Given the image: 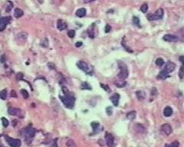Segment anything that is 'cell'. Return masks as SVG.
Segmentation results:
<instances>
[{
    "label": "cell",
    "instance_id": "36",
    "mask_svg": "<svg viewBox=\"0 0 184 147\" xmlns=\"http://www.w3.org/2000/svg\"><path fill=\"white\" fill-rule=\"evenodd\" d=\"M106 113L108 116H111L113 113V109L111 106H108V107L106 108Z\"/></svg>",
    "mask_w": 184,
    "mask_h": 147
},
{
    "label": "cell",
    "instance_id": "19",
    "mask_svg": "<svg viewBox=\"0 0 184 147\" xmlns=\"http://www.w3.org/2000/svg\"><path fill=\"white\" fill-rule=\"evenodd\" d=\"M168 74H169V73H168L167 71H166L163 69V71H161L159 73L158 76H157V79L164 80L165 78H166V77H168Z\"/></svg>",
    "mask_w": 184,
    "mask_h": 147
},
{
    "label": "cell",
    "instance_id": "21",
    "mask_svg": "<svg viewBox=\"0 0 184 147\" xmlns=\"http://www.w3.org/2000/svg\"><path fill=\"white\" fill-rule=\"evenodd\" d=\"M136 115H137V113H136V111H130V112H129L127 114V118L128 119H130V120H133V119H135V117H136Z\"/></svg>",
    "mask_w": 184,
    "mask_h": 147
},
{
    "label": "cell",
    "instance_id": "14",
    "mask_svg": "<svg viewBox=\"0 0 184 147\" xmlns=\"http://www.w3.org/2000/svg\"><path fill=\"white\" fill-rule=\"evenodd\" d=\"M75 14H76V16H77V17H79V18H83V17H84V16H86V14H87V11H86V9H85L84 8H81V9H77V10L76 11V12H75Z\"/></svg>",
    "mask_w": 184,
    "mask_h": 147
},
{
    "label": "cell",
    "instance_id": "53",
    "mask_svg": "<svg viewBox=\"0 0 184 147\" xmlns=\"http://www.w3.org/2000/svg\"><path fill=\"white\" fill-rule=\"evenodd\" d=\"M2 147H3V145H2Z\"/></svg>",
    "mask_w": 184,
    "mask_h": 147
},
{
    "label": "cell",
    "instance_id": "16",
    "mask_svg": "<svg viewBox=\"0 0 184 147\" xmlns=\"http://www.w3.org/2000/svg\"><path fill=\"white\" fill-rule=\"evenodd\" d=\"M27 37H28V34L25 32H22L20 33H19L17 35V39L19 40V42H24L25 41L26 39H27Z\"/></svg>",
    "mask_w": 184,
    "mask_h": 147
},
{
    "label": "cell",
    "instance_id": "35",
    "mask_svg": "<svg viewBox=\"0 0 184 147\" xmlns=\"http://www.w3.org/2000/svg\"><path fill=\"white\" fill-rule=\"evenodd\" d=\"M68 37H70L71 38H73L75 36V31H74V30H70V31H68Z\"/></svg>",
    "mask_w": 184,
    "mask_h": 147
},
{
    "label": "cell",
    "instance_id": "26",
    "mask_svg": "<svg viewBox=\"0 0 184 147\" xmlns=\"http://www.w3.org/2000/svg\"><path fill=\"white\" fill-rule=\"evenodd\" d=\"M0 97H1V99L2 100H6V97H7V90L6 89L3 90L0 93Z\"/></svg>",
    "mask_w": 184,
    "mask_h": 147
},
{
    "label": "cell",
    "instance_id": "43",
    "mask_svg": "<svg viewBox=\"0 0 184 147\" xmlns=\"http://www.w3.org/2000/svg\"><path fill=\"white\" fill-rule=\"evenodd\" d=\"M67 145H68V146H71V147H74V145L75 146L74 142L72 140H69V141H68V142H67Z\"/></svg>",
    "mask_w": 184,
    "mask_h": 147
},
{
    "label": "cell",
    "instance_id": "40",
    "mask_svg": "<svg viewBox=\"0 0 184 147\" xmlns=\"http://www.w3.org/2000/svg\"><path fill=\"white\" fill-rule=\"evenodd\" d=\"M62 91H63V93H64V95H68V93H69L68 88H67V87H62Z\"/></svg>",
    "mask_w": 184,
    "mask_h": 147
},
{
    "label": "cell",
    "instance_id": "28",
    "mask_svg": "<svg viewBox=\"0 0 184 147\" xmlns=\"http://www.w3.org/2000/svg\"><path fill=\"white\" fill-rule=\"evenodd\" d=\"M140 10H141L142 12L146 13L147 12V10H148V5L147 3H143L141 6V7H140Z\"/></svg>",
    "mask_w": 184,
    "mask_h": 147
},
{
    "label": "cell",
    "instance_id": "52",
    "mask_svg": "<svg viewBox=\"0 0 184 147\" xmlns=\"http://www.w3.org/2000/svg\"><path fill=\"white\" fill-rule=\"evenodd\" d=\"M39 2H40V3H42V0H39Z\"/></svg>",
    "mask_w": 184,
    "mask_h": 147
},
{
    "label": "cell",
    "instance_id": "44",
    "mask_svg": "<svg viewBox=\"0 0 184 147\" xmlns=\"http://www.w3.org/2000/svg\"><path fill=\"white\" fill-rule=\"evenodd\" d=\"M16 78L18 80H22L23 79V74L22 73H19L17 75H16Z\"/></svg>",
    "mask_w": 184,
    "mask_h": 147
},
{
    "label": "cell",
    "instance_id": "23",
    "mask_svg": "<svg viewBox=\"0 0 184 147\" xmlns=\"http://www.w3.org/2000/svg\"><path fill=\"white\" fill-rule=\"evenodd\" d=\"M137 94V97L138 98L139 100H144V98H145V93H144L143 91H137L136 93Z\"/></svg>",
    "mask_w": 184,
    "mask_h": 147
},
{
    "label": "cell",
    "instance_id": "1",
    "mask_svg": "<svg viewBox=\"0 0 184 147\" xmlns=\"http://www.w3.org/2000/svg\"><path fill=\"white\" fill-rule=\"evenodd\" d=\"M60 99L62 101V103H64V105L66 106V107L69 108V109H72L74 106V97L72 94H70L68 93V95L65 96H60Z\"/></svg>",
    "mask_w": 184,
    "mask_h": 147
},
{
    "label": "cell",
    "instance_id": "13",
    "mask_svg": "<svg viewBox=\"0 0 184 147\" xmlns=\"http://www.w3.org/2000/svg\"><path fill=\"white\" fill-rule=\"evenodd\" d=\"M134 129H135V131H136L137 132L140 133V134H143V133H144V132H146V129H145V127H144L143 125L139 124V123H137V124H136V125L134 126Z\"/></svg>",
    "mask_w": 184,
    "mask_h": 147
},
{
    "label": "cell",
    "instance_id": "46",
    "mask_svg": "<svg viewBox=\"0 0 184 147\" xmlns=\"http://www.w3.org/2000/svg\"><path fill=\"white\" fill-rule=\"evenodd\" d=\"M179 61L182 63V66H184V56H180V57L179 58Z\"/></svg>",
    "mask_w": 184,
    "mask_h": 147
},
{
    "label": "cell",
    "instance_id": "49",
    "mask_svg": "<svg viewBox=\"0 0 184 147\" xmlns=\"http://www.w3.org/2000/svg\"><path fill=\"white\" fill-rule=\"evenodd\" d=\"M95 1V0H84V3H90Z\"/></svg>",
    "mask_w": 184,
    "mask_h": 147
},
{
    "label": "cell",
    "instance_id": "38",
    "mask_svg": "<svg viewBox=\"0 0 184 147\" xmlns=\"http://www.w3.org/2000/svg\"><path fill=\"white\" fill-rule=\"evenodd\" d=\"M88 35H89V37L90 38H95V34H94V30L92 29V30H90V29H88Z\"/></svg>",
    "mask_w": 184,
    "mask_h": 147
},
{
    "label": "cell",
    "instance_id": "25",
    "mask_svg": "<svg viewBox=\"0 0 184 147\" xmlns=\"http://www.w3.org/2000/svg\"><path fill=\"white\" fill-rule=\"evenodd\" d=\"M179 143L178 141H174L172 143H169V144H165L164 147H179Z\"/></svg>",
    "mask_w": 184,
    "mask_h": 147
},
{
    "label": "cell",
    "instance_id": "42",
    "mask_svg": "<svg viewBox=\"0 0 184 147\" xmlns=\"http://www.w3.org/2000/svg\"><path fill=\"white\" fill-rule=\"evenodd\" d=\"M101 87H102L104 90L109 91V87H108V85H104V84H101Z\"/></svg>",
    "mask_w": 184,
    "mask_h": 147
},
{
    "label": "cell",
    "instance_id": "39",
    "mask_svg": "<svg viewBox=\"0 0 184 147\" xmlns=\"http://www.w3.org/2000/svg\"><path fill=\"white\" fill-rule=\"evenodd\" d=\"M133 22L134 24H135L136 25H140V19L137 17H134L133 18Z\"/></svg>",
    "mask_w": 184,
    "mask_h": 147
},
{
    "label": "cell",
    "instance_id": "24",
    "mask_svg": "<svg viewBox=\"0 0 184 147\" xmlns=\"http://www.w3.org/2000/svg\"><path fill=\"white\" fill-rule=\"evenodd\" d=\"M147 19L149 20V21H154V20H158V19H157L156 16L154 14H152V13H150V14H148L147 16Z\"/></svg>",
    "mask_w": 184,
    "mask_h": 147
},
{
    "label": "cell",
    "instance_id": "27",
    "mask_svg": "<svg viewBox=\"0 0 184 147\" xmlns=\"http://www.w3.org/2000/svg\"><path fill=\"white\" fill-rule=\"evenodd\" d=\"M12 7H13V3H12L11 1H8V3H7V6H6V12H9L12 10Z\"/></svg>",
    "mask_w": 184,
    "mask_h": 147
},
{
    "label": "cell",
    "instance_id": "11",
    "mask_svg": "<svg viewBox=\"0 0 184 147\" xmlns=\"http://www.w3.org/2000/svg\"><path fill=\"white\" fill-rule=\"evenodd\" d=\"M175 68H176V64L173 62L169 61V62L166 63L164 70L166 71H167L168 73H171V72H173L175 70Z\"/></svg>",
    "mask_w": 184,
    "mask_h": 147
},
{
    "label": "cell",
    "instance_id": "51",
    "mask_svg": "<svg viewBox=\"0 0 184 147\" xmlns=\"http://www.w3.org/2000/svg\"><path fill=\"white\" fill-rule=\"evenodd\" d=\"M51 147H58V145H57L56 141H54V142H53V145H51Z\"/></svg>",
    "mask_w": 184,
    "mask_h": 147
},
{
    "label": "cell",
    "instance_id": "5",
    "mask_svg": "<svg viewBox=\"0 0 184 147\" xmlns=\"http://www.w3.org/2000/svg\"><path fill=\"white\" fill-rule=\"evenodd\" d=\"M7 143L9 145V146L11 147H20L22 145V142L19 139H13L9 136H6Z\"/></svg>",
    "mask_w": 184,
    "mask_h": 147
},
{
    "label": "cell",
    "instance_id": "29",
    "mask_svg": "<svg viewBox=\"0 0 184 147\" xmlns=\"http://www.w3.org/2000/svg\"><path fill=\"white\" fill-rule=\"evenodd\" d=\"M81 88L83 89V90H90L91 89V87H90V85L87 83H86V82L82 83V84L81 85Z\"/></svg>",
    "mask_w": 184,
    "mask_h": 147
},
{
    "label": "cell",
    "instance_id": "3",
    "mask_svg": "<svg viewBox=\"0 0 184 147\" xmlns=\"http://www.w3.org/2000/svg\"><path fill=\"white\" fill-rule=\"evenodd\" d=\"M77 66L78 67V68H80L81 70H82L83 71H84L86 74H93V71H92V69L88 66V64L87 63H85L83 61H80L77 63Z\"/></svg>",
    "mask_w": 184,
    "mask_h": 147
},
{
    "label": "cell",
    "instance_id": "17",
    "mask_svg": "<svg viewBox=\"0 0 184 147\" xmlns=\"http://www.w3.org/2000/svg\"><path fill=\"white\" fill-rule=\"evenodd\" d=\"M114 84L117 87H124L127 85V82L124 81V80L119 79V80H117L116 81H114Z\"/></svg>",
    "mask_w": 184,
    "mask_h": 147
},
{
    "label": "cell",
    "instance_id": "4",
    "mask_svg": "<svg viewBox=\"0 0 184 147\" xmlns=\"http://www.w3.org/2000/svg\"><path fill=\"white\" fill-rule=\"evenodd\" d=\"M24 134H25V139L27 141H29V140L32 139L35 136V129L34 128H32V127L25 128Z\"/></svg>",
    "mask_w": 184,
    "mask_h": 147
},
{
    "label": "cell",
    "instance_id": "33",
    "mask_svg": "<svg viewBox=\"0 0 184 147\" xmlns=\"http://www.w3.org/2000/svg\"><path fill=\"white\" fill-rule=\"evenodd\" d=\"M179 77L180 79H182L183 77H184V66H182L180 69H179Z\"/></svg>",
    "mask_w": 184,
    "mask_h": 147
},
{
    "label": "cell",
    "instance_id": "31",
    "mask_svg": "<svg viewBox=\"0 0 184 147\" xmlns=\"http://www.w3.org/2000/svg\"><path fill=\"white\" fill-rule=\"evenodd\" d=\"M164 64V61L162 59V58H157L156 59V64L157 65V66H159V67H161L163 64Z\"/></svg>",
    "mask_w": 184,
    "mask_h": 147
},
{
    "label": "cell",
    "instance_id": "7",
    "mask_svg": "<svg viewBox=\"0 0 184 147\" xmlns=\"http://www.w3.org/2000/svg\"><path fill=\"white\" fill-rule=\"evenodd\" d=\"M10 21H11V17L10 16L2 17L1 20H0V31L3 32L4 29L6 28L7 25L10 22Z\"/></svg>",
    "mask_w": 184,
    "mask_h": 147
},
{
    "label": "cell",
    "instance_id": "12",
    "mask_svg": "<svg viewBox=\"0 0 184 147\" xmlns=\"http://www.w3.org/2000/svg\"><path fill=\"white\" fill-rule=\"evenodd\" d=\"M111 100L115 106H117L118 104H119L120 95L118 94V93H114V94H113V96L111 97Z\"/></svg>",
    "mask_w": 184,
    "mask_h": 147
},
{
    "label": "cell",
    "instance_id": "48",
    "mask_svg": "<svg viewBox=\"0 0 184 147\" xmlns=\"http://www.w3.org/2000/svg\"><path fill=\"white\" fill-rule=\"evenodd\" d=\"M75 46H76L77 48H79V47L82 46V42H77L75 44Z\"/></svg>",
    "mask_w": 184,
    "mask_h": 147
},
{
    "label": "cell",
    "instance_id": "45",
    "mask_svg": "<svg viewBox=\"0 0 184 147\" xmlns=\"http://www.w3.org/2000/svg\"><path fill=\"white\" fill-rule=\"evenodd\" d=\"M11 97H17V94H16V92L15 90H12L11 91Z\"/></svg>",
    "mask_w": 184,
    "mask_h": 147
},
{
    "label": "cell",
    "instance_id": "34",
    "mask_svg": "<svg viewBox=\"0 0 184 147\" xmlns=\"http://www.w3.org/2000/svg\"><path fill=\"white\" fill-rule=\"evenodd\" d=\"M48 39H47V38H44V39H43V41L41 42V45H42V47L46 48V47H48Z\"/></svg>",
    "mask_w": 184,
    "mask_h": 147
},
{
    "label": "cell",
    "instance_id": "15",
    "mask_svg": "<svg viewBox=\"0 0 184 147\" xmlns=\"http://www.w3.org/2000/svg\"><path fill=\"white\" fill-rule=\"evenodd\" d=\"M57 27L60 31H63L67 28V24L65 23L64 21L59 19V20H58V22H57Z\"/></svg>",
    "mask_w": 184,
    "mask_h": 147
},
{
    "label": "cell",
    "instance_id": "8",
    "mask_svg": "<svg viewBox=\"0 0 184 147\" xmlns=\"http://www.w3.org/2000/svg\"><path fill=\"white\" fill-rule=\"evenodd\" d=\"M8 112H9V113L10 115H12V116H19L21 118L23 117L22 111L20 109H18V108H16V107H10V108H9Z\"/></svg>",
    "mask_w": 184,
    "mask_h": 147
},
{
    "label": "cell",
    "instance_id": "2",
    "mask_svg": "<svg viewBox=\"0 0 184 147\" xmlns=\"http://www.w3.org/2000/svg\"><path fill=\"white\" fill-rule=\"evenodd\" d=\"M118 67H119L120 72L117 74V77L122 80L126 79L128 77V74H129L127 65L122 61H118Z\"/></svg>",
    "mask_w": 184,
    "mask_h": 147
},
{
    "label": "cell",
    "instance_id": "37",
    "mask_svg": "<svg viewBox=\"0 0 184 147\" xmlns=\"http://www.w3.org/2000/svg\"><path fill=\"white\" fill-rule=\"evenodd\" d=\"M90 126H92V128H93L94 129H96L97 128H98L99 126V123H96V122H93L90 123Z\"/></svg>",
    "mask_w": 184,
    "mask_h": 147
},
{
    "label": "cell",
    "instance_id": "30",
    "mask_svg": "<svg viewBox=\"0 0 184 147\" xmlns=\"http://www.w3.org/2000/svg\"><path fill=\"white\" fill-rule=\"evenodd\" d=\"M21 93H22V94L25 99L29 98V93L27 92V90H25V89H22V90H21Z\"/></svg>",
    "mask_w": 184,
    "mask_h": 147
},
{
    "label": "cell",
    "instance_id": "50",
    "mask_svg": "<svg viewBox=\"0 0 184 147\" xmlns=\"http://www.w3.org/2000/svg\"><path fill=\"white\" fill-rule=\"evenodd\" d=\"M6 61V59H5V56H4V55H2V57H1V63H4Z\"/></svg>",
    "mask_w": 184,
    "mask_h": 147
},
{
    "label": "cell",
    "instance_id": "10",
    "mask_svg": "<svg viewBox=\"0 0 184 147\" xmlns=\"http://www.w3.org/2000/svg\"><path fill=\"white\" fill-rule=\"evenodd\" d=\"M105 139H106L107 145L109 147H114V138L112 134L107 132L106 136H105Z\"/></svg>",
    "mask_w": 184,
    "mask_h": 147
},
{
    "label": "cell",
    "instance_id": "32",
    "mask_svg": "<svg viewBox=\"0 0 184 147\" xmlns=\"http://www.w3.org/2000/svg\"><path fill=\"white\" fill-rule=\"evenodd\" d=\"M2 122H3V125L4 127H7L9 126V120L6 118H5V117H2Z\"/></svg>",
    "mask_w": 184,
    "mask_h": 147
},
{
    "label": "cell",
    "instance_id": "9",
    "mask_svg": "<svg viewBox=\"0 0 184 147\" xmlns=\"http://www.w3.org/2000/svg\"><path fill=\"white\" fill-rule=\"evenodd\" d=\"M163 39L167 42H176L179 41V37L173 35H165Z\"/></svg>",
    "mask_w": 184,
    "mask_h": 147
},
{
    "label": "cell",
    "instance_id": "47",
    "mask_svg": "<svg viewBox=\"0 0 184 147\" xmlns=\"http://www.w3.org/2000/svg\"><path fill=\"white\" fill-rule=\"evenodd\" d=\"M48 66L50 68H51V69H55V66L53 64H51V63H49V64H48Z\"/></svg>",
    "mask_w": 184,
    "mask_h": 147
},
{
    "label": "cell",
    "instance_id": "22",
    "mask_svg": "<svg viewBox=\"0 0 184 147\" xmlns=\"http://www.w3.org/2000/svg\"><path fill=\"white\" fill-rule=\"evenodd\" d=\"M155 15L156 16V17H157V19H158V20L159 19H162V18L163 16V10L162 9H157L156 12H155Z\"/></svg>",
    "mask_w": 184,
    "mask_h": 147
},
{
    "label": "cell",
    "instance_id": "41",
    "mask_svg": "<svg viewBox=\"0 0 184 147\" xmlns=\"http://www.w3.org/2000/svg\"><path fill=\"white\" fill-rule=\"evenodd\" d=\"M111 25H107L106 26H105V32H106V33L110 32H111Z\"/></svg>",
    "mask_w": 184,
    "mask_h": 147
},
{
    "label": "cell",
    "instance_id": "6",
    "mask_svg": "<svg viewBox=\"0 0 184 147\" xmlns=\"http://www.w3.org/2000/svg\"><path fill=\"white\" fill-rule=\"evenodd\" d=\"M160 130H161V132L163 133V135L165 136H169L173 132V129H172V126H170L169 123H164L160 127Z\"/></svg>",
    "mask_w": 184,
    "mask_h": 147
},
{
    "label": "cell",
    "instance_id": "20",
    "mask_svg": "<svg viewBox=\"0 0 184 147\" xmlns=\"http://www.w3.org/2000/svg\"><path fill=\"white\" fill-rule=\"evenodd\" d=\"M23 14H24V12H23V11H22L21 9L17 8V9H16L15 11H14V16H15L16 18H17V19L21 18V17L23 16Z\"/></svg>",
    "mask_w": 184,
    "mask_h": 147
},
{
    "label": "cell",
    "instance_id": "18",
    "mask_svg": "<svg viewBox=\"0 0 184 147\" xmlns=\"http://www.w3.org/2000/svg\"><path fill=\"white\" fill-rule=\"evenodd\" d=\"M173 114V110L171 107H169V106H166V107L164 108L163 110V115L164 116L166 117H169Z\"/></svg>",
    "mask_w": 184,
    "mask_h": 147
}]
</instances>
